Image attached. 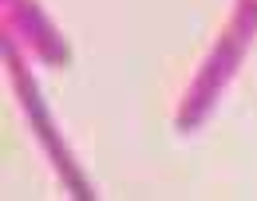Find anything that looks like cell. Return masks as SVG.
Here are the masks:
<instances>
[{
    "mask_svg": "<svg viewBox=\"0 0 257 201\" xmlns=\"http://www.w3.org/2000/svg\"><path fill=\"white\" fill-rule=\"evenodd\" d=\"M253 36H257V0H237L229 24L222 28L218 44L210 48V56L202 60L198 75H194V83L186 87V95H182L178 118H174L182 134L198 130V126L214 114V106H218V99H222V91L229 87V79L237 75V67H241L245 52H249Z\"/></svg>",
    "mask_w": 257,
    "mask_h": 201,
    "instance_id": "6da1fadb",
    "label": "cell"
},
{
    "mask_svg": "<svg viewBox=\"0 0 257 201\" xmlns=\"http://www.w3.org/2000/svg\"><path fill=\"white\" fill-rule=\"evenodd\" d=\"M4 60H8V71H12L16 99H20V106H24V114H28V122H32L40 146L48 150V158H52V166H56V174H60V182L71 190V198L91 201L95 194H91L87 178L79 174L75 158H71V150H67V142L60 138L56 122H52V114H48V102H44V95H40V87H36V79H32V71L24 67V60H20V52H16V44H12V40H4Z\"/></svg>",
    "mask_w": 257,
    "mask_h": 201,
    "instance_id": "7a4b0ae2",
    "label": "cell"
},
{
    "mask_svg": "<svg viewBox=\"0 0 257 201\" xmlns=\"http://www.w3.org/2000/svg\"><path fill=\"white\" fill-rule=\"evenodd\" d=\"M4 8H8L12 28H16V32H24V40L36 48V56H40L48 67H64L67 60H71L67 40L60 36V28L44 16V8H40L36 0H4Z\"/></svg>",
    "mask_w": 257,
    "mask_h": 201,
    "instance_id": "3957f363",
    "label": "cell"
}]
</instances>
